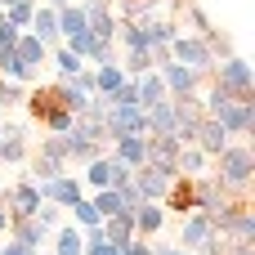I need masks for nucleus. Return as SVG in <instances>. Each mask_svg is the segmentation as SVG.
Masks as SVG:
<instances>
[{
  "instance_id": "7ed1b4c3",
  "label": "nucleus",
  "mask_w": 255,
  "mask_h": 255,
  "mask_svg": "<svg viewBox=\"0 0 255 255\" xmlns=\"http://www.w3.org/2000/svg\"><path fill=\"white\" fill-rule=\"evenodd\" d=\"M202 103H206V117H215V121L229 130V139H233V134H251V130H255V103H229L215 85L206 90Z\"/></svg>"
},
{
  "instance_id": "f704fd0d",
  "label": "nucleus",
  "mask_w": 255,
  "mask_h": 255,
  "mask_svg": "<svg viewBox=\"0 0 255 255\" xmlns=\"http://www.w3.org/2000/svg\"><path fill=\"white\" fill-rule=\"evenodd\" d=\"M85 179H90L94 188H112V157L103 152L99 161H90V166H85Z\"/></svg>"
},
{
  "instance_id": "49530a36",
  "label": "nucleus",
  "mask_w": 255,
  "mask_h": 255,
  "mask_svg": "<svg viewBox=\"0 0 255 255\" xmlns=\"http://www.w3.org/2000/svg\"><path fill=\"white\" fill-rule=\"evenodd\" d=\"M13 45H18V27L0 22V49H13Z\"/></svg>"
},
{
  "instance_id": "473e14b6",
  "label": "nucleus",
  "mask_w": 255,
  "mask_h": 255,
  "mask_svg": "<svg viewBox=\"0 0 255 255\" xmlns=\"http://www.w3.org/2000/svg\"><path fill=\"white\" fill-rule=\"evenodd\" d=\"M90 206L99 211V220H108V215H130V211L121 206V193H117V188H99V197H94Z\"/></svg>"
},
{
  "instance_id": "aec40b11",
  "label": "nucleus",
  "mask_w": 255,
  "mask_h": 255,
  "mask_svg": "<svg viewBox=\"0 0 255 255\" xmlns=\"http://www.w3.org/2000/svg\"><path fill=\"white\" fill-rule=\"evenodd\" d=\"M22 103H27V117H31V121H45L54 108H63V103L54 99V85H36V90H27Z\"/></svg>"
},
{
  "instance_id": "b1692460",
  "label": "nucleus",
  "mask_w": 255,
  "mask_h": 255,
  "mask_svg": "<svg viewBox=\"0 0 255 255\" xmlns=\"http://www.w3.org/2000/svg\"><path fill=\"white\" fill-rule=\"evenodd\" d=\"M161 224H166V211L157 202H143L134 211V238H152V233H161Z\"/></svg>"
},
{
  "instance_id": "5701e85b",
  "label": "nucleus",
  "mask_w": 255,
  "mask_h": 255,
  "mask_svg": "<svg viewBox=\"0 0 255 255\" xmlns=\"http://www.w3.org/2000/svg\"><path fill=\"white\" fill-rule=\"evenodd\" d=\"M36 40H45V45H54L58 40V13L49 9V4H36V13H31V27H27Z\"/></svg>"
},
{
  "instance_id": "4d7b16f0",
  "label": "nucleus",
  "mask_w": 255,
  "mask_h": 255,
  "mask_svg": "<svg viewBox=\"0 0 255 255\" xmlns=\"http://www.w3.org/2000/svg\"><path fill=\"white\" fill-rule=\"evenodd\" d=\"M0 22H4V9H0Z\"/></svg>"
},
{
  "instance_id": "4c0bfd02",
  "label": "nucleus",
  "mask_w": 255,
  "mask_h": 255,
  "mask_svg": "<svg viewBox=\"0 0 255 255\" xmlns=\"http://www.w3.org/2000/svg\"><path fill=\"white\" fill-rule=\"evenodd\" d=\"M121 72H126V76H143V72H157V67H152L148 49H130V54H126V63H121Z\"/></svg>"
},
{
  "instance_id": "864d4df0",
  "label": "nucleus",
  "mask_w": 255,
  "mask_h": 255,
  "mask_svg": "<svg viewBox=\"0 0 255 255\" xmlns=\"http://www.w3.org/2000/svg\"><path fill=\"white\" fill-rule=\"evenodd\" d=\"M121 9H134V4H148V0H117Z\"/></svg>"
},
{
  "instance_id": "a18cd8bd",
  "label": "nucleus",
  "mask_w": 255,
  "mask_h": 255,
  "mask_svg": "<svg viewBox=\"0 0 255 255\" xmlns=\"http://www.w3.org/2000/svg\"><path fill=\"white\" fill-rule=\"evenodd\" d=\"M121 255H152V247H148L143 238H130V242L121 247Z\"/></svg>"
},
{
  "instance_id": "cd10ccee",
  "label": "nucleus",
  "mask_w": 255,
  "mask_h": 255,
  "mask_svg": "<svg viewBox=\"0 0 255 255\" xmlns=\"http://www.w3.org/2000/svg\"><path fill=\"white\" fill-rule=\"evenodd\" d=\"M121 81H126V72H121V63H108V67H94V94H103V99H112Z\"/></svg>"
},
{
  "instance_id": "6e6552de",
  "label": "nucleus",
  "mask_w": 255,
  "mask_h": 255,
  "mask_svg": "<svg viewBox=\"0 0 255 255\" xmlns=\"http://www.w3.org/2000/svg\"><path fill=\"white\" fill-rule=\"evenodd\" d=\"M229 197H233V193H224V184H220L215 175H197V179H193V211H197V215L211 220Z\"/></svg>"
},
{
  "instance_id": "a878e982",
  "label": "nucleus",
  "mask_w": 255,
  "mask_h": 255,
  "mask_svg": "<svg viewBox=\"0 0 255 255\" xmlns=\"http://www.w3.org/2000/svg\"><path fill=\"white\" fill-rule=\"evenodd\" d=\"M139 81V108H152V103H166L170 94H166V81L157 76V72H143V76H134Z\"/></svg>"
},
{
  "instance_id": "423d86ee",
  "label": "nucleus",
  "mask_w": 255,
  "mask_h": 255,
  "mask_svg": "<svg viewBox=\"0 0 255 255\" xmlns=\"http://www.w3.org/2000/svg\"><path fill=\"white\" fill-rule=\"evenodd\" d=\"M103 130H108V143H117V139H130V134H143V139H148V126H143V108H112V103H108Z\"/></svg>"
},
{
  "instance_id": "a211bd4d",
  "label": "nucleus",
  "mask_w": 255,
  "mask_h": 255,
  "mask_svg": "<svg viewBox=\"0 0 255 255\" xmlns=\"http://www.w3.org/2000/svg\"><path fill=\"white\" fill-rule=\"evenodd\" d=\"M130 184L139 188V197H143V202H161V197H166V188H170V179H166V175H157V170H148V166H139V170L130 175Z\"/></svg>"
},
{
  "instance_id": "f3484780",
  "label": "nucleus",
  "mask_w": 255,
  "mask_h": 255,
  "mask_svg": "<svg viewBox=\"0 0 255 255\" xmlns=\"http://www.w3.org/2000/svg\"><path fill=\"white\" fill-rule=\"evenodd\" d=\"M54 99H58V103H63L72 117H81V112L90 108V99H94V94H90V90H81V85L67 76V81H54Z\"/></svg>"
},
{
  "instance_id": "37998d69",
  "label": "nucleus",
  "mask_w": 255,
  "mask_h": 255,
  "mask_svg": "<svg viewBox=\"0 0 255 255\" xmlns=\"http://www.w3.org/2000/svg\"><path fill=\"white\" fill-rule=\"evenodd\" d=\"M31 220H36V224H40V229H45V233H49V229H58V206H49V202H40V206H36V215H31Z\"/></svg>"
},
{
  "instance_id": "bb28decb",
  "label": "nucleus",
  "mask_w": 255,
  "mask_h": 255,
  "mask_svg": "<svg viewBox=\"0 0 255 255\" xmlns=\"http://www.w3.org/2000/svg\"><path fill=\"white\" fill-rule=\"evenodd\" d=\"M179 13H184V22H188V36H197V40H206L211 31H215V22L206 18V9L202 4H175Z\"/></svg>"
},
{
  "instance_id": "ddd939ff",
  "label": "nucleus",
  "mask_w": 255,
  "mask_h": 255,
  "mask_svg": "<svg viewBox=\"0 0 255 255\" xmlns=\"http://www.w3.org/2000/svg\"><path fill=\"white\" fill-rule=\"evenodd\" d=\"M206 238H215V229H211V220H206V215H197V211H193V215H184V220H179V242H175V247L193 255Z\"/></svg>"
},
{
  "instance_id": "f8f14e48",
  "label": "nucleus",
  "mask_w": 255,
  "mask_h": 255,
  "mask_svg": "<svg viewBox=\"0 0 255 255\" xmlns=\"http://www.w3.org/2000/svg\"><path fill=\"white\" fill-rule=\"evenodd\" d=\"M0 161H9V166L27 161V126H18V121L0 126Z\"/></svg>"
},
{
  "instance_id": "0eeeda50",
  "label": "nucleus",
  "mask_w": 255,
  "mask_h": 255,
  "mask_svg": "<svg viewBox=\"0 0 255 255\" xmlns=\"http://www.w3.org/2000/svg\"><path fill=\"white\" fill-rule=\"evenodd\" d=\"M157 76L166 81V94L170 99H179V94H197V85H206L211 81V72H193V67H184V63H166V67H157Z\"/></svg>"
},
{
  "instance_id": "4be33fe9",
  "label": "nucleus",
  "mask_w": 255,
  "mask_h": 255,
  "mask_svg": "<svg viewBox=\"0 0 255 255\" xmlns=\"http://www.w3.org/2000/svg\"><path fill=\"white\" fill-rule=\"evenodd\" d=\"M108 148H112L117 161H126L130 170H139V166H143V152H148V139H143V134H130V139H117V143H108Z\"/></svg>"
},
{
  "instance_id": "412c9836",
  "label": "nucleus",
  "mask_w": 255,
  "mask_h": 255,
  "mask_svg": "<svg viewBox=\"0 0 255 255\" xmlns=\"http://www.w3.org/2000/svg\"><path fill=\"white\" fill-rule=\"evenodd\" d=\"M143 126H148V139L152 134H175V108H170V99L143 108Z\"/></svg>"
},
{
  "instance_id": "6e6d98bb",
  "label": "nucleus",
  "mask_w": 255,
  "mask_h": 255,
  "mask_svg": "<svg viewBox=\"0 0 255 255\" xmlns=\"http://www.w3.org/2000/svg\"><path fill=\"white\" fill-rule=\"evenodd\" d=\"M4 197H9V188H4V184H0V206H4Z\"/></svg>"
},
{
  "instance_id": "72a5a7b5",
  "label": "nucleus",
  "mask_w": 255,
  "mask_h": 255,
  "mask_svg": "<svg viewBox=\"0 0 255 255\" xmlns=\"http://www.w3.org/2000/svg\"><path fill=\"white\" fill-rule=\"evenodd\" d=\"M117 40H121L126 49H148V31H143L139 22H121V18H117Z\"/></svg>"
},
{
  "instance_id": "c9c22d12",
  "label": "nucleus",
  "mask_w": 255,
  "mask_h": 255,
  "mask_svg": "<svg viewBox=\"0 0 255 255\" xmlns=\"http://www.w3.org/2000/svg\"><path fill=\"white\" fill-rule=\"evenodd\" d=\"M31 13H36V4H31V0H18V4L4 9V22L18 27V31H27V27H31Z\"/></svg>"
},
{
  "instance_id": "c756f323",
  "label": "nucleus",
  "mask_w": 255,
  "mask_h": 255,
  "mask_svg": "<svg viewBox=\"0 0 255 255\" xmlns=\"http://www.w3.org/2000/svg\"><path fill=\"white\" fill-rule=\"evenodd\" d=\"M143 31H148V49H152V45H170L179 36V22L175 18H152V22H143Z\"/></svg>"
},
{
  "instance_id": "f03ea898",
  "label": "nucleus",
  "mask_w": 255,
  "mask_h": 255,
  "mask_svg": "<svg viewBox=\"0 0 255 255\" xmlns=\"http://www.w3.org/2000/svg\"><path fill=\"white\" fill-rule=\"evenodd\" d=\"M251 170H255V157L247 143H229L220 157H215V179L224 184V193H233V197H247V188H251Z\"/></svg>"
},
{
  "instance_id": "8fccbe9b",
  "label": "nucleus",
  "mask_w": 255,
  "mask_h": 255,
  "mask_svg": "<svg viewBox=\"0 0 255 255\" xmlns=\"http://www.w3.org/2000/svg\"><path fill=\"white\" fill-rule=\"evenodd\" d=\"M152 255H188V251H179V247H152Z\"/></svg>"
},
{
  "instance_id": "1a4fd4ad",
  "label": "nucleus",
  "mask_w": 255,
  "mask_h": 255,
  "mask_svg": "<svg viewBox=\"0 0 255 255\" xmlns=\"http://www.w3.org/2000/svg\"><path fill=\"white\" fill-rule=\"evenodd\" d=\"M4 206H9V220H31V215H36V206H40V184H31V179L9 184Z\"/></svg>"
},
{
  "instance_id": "f257e3e1",
  "label": "nucleus",
  "mask_w": 255,
  "mask_h": 255,
  "mask_svg": "<svg viewBox=\"0 0 255 255\" xmlns=\"http://www.w3.org/2000/svg\"><path fill=\"white\" fill-rule=\"evenodd\" d=\"M206 85H215L229 103H255V76H251V63H247L242 54H233V58H215Z\"/></svg>"
},
{
  "instance_id": "9b49d317",
  "label": "nucleus",
  "mask_w": 255,
  "mask_h": 255,
  "mask_svg": "<svg viewBox=\"0 0 255 255\" xmlns=\"http://www.w3.org/2000/svg\"><path fill=\"white\" fill-rule=\"evenodd\" d=\"M81 197H85V188L76 175H58V179L40 184V202H49V206H76Z\"/></svg>"
},
{
  "instance_id": "3c124183",
  "label": "nucleus",
  "mask_w": 255,
  "mask_h": 255,
  "mask_svg": "<svg viewBox=\"0 0 255 255\" xmlns=\"http://www.w3.org/2000/svg\"><path fill=\"white\" fill-rule=\"evenodd\" d=\"M4 233H9V211L0 206V238H4Z\"/></svg>"
},
{
  "instance_id": "9d476101",
  "label": "nucleus",
  "mask_w": 255,
  "mask_h": 255,
  "mask_svg": "<svg viewBox=\"0 0 255 255\" xmlns=\"http://www.w3.org/2000/svg\"><path fill=\"white\" fill-rule=\"evenodd\" d=\"M81 13H85L90 36H99V40H112V45H117V13H112V4H108V0H85V4H81Z\"/></svg>"
},
{
  "instance_id": "dca6fc26",
  "label": "nucleus",
  "mask_w": 255,
  "mask_h": 255,
  "mask_svg": "<svg viewBox=\"0 0 255 255\" xmlns=\"http://www.w3.org/2000/svg\"><path fill=\"white\" fill-rule=\"evenodd\" d=\"M161 202H166L161 211H170V215H179V220H184V215H193V179H184V175H179V179H170V188H166V197H161Z\"/></svg>"
},
{
  "instance_id": "5fc2aeb1",
  "label": "nucleus",
  "mask_w": 255,
  "mask_h": 255,
  "mask_svg": "<svg viewBox=\"0 0 255 255\" xmlns=\"http://www.w3.org/2000/svg\"><path fill=\"white\" fill-rule=\"evenodd\" d=\"M170 4H202V0H170Z\"/></svg>"
},
{
  "instance_id": "09e8293b",
  "label": "nucleus",
  "mask_w": 255,
  "mask_h": 255,
  "mask_svg": "<svg viewBox=\"0 0 255 255\" xmlns=\"http://www.w3.org/2000/svg\"><path fill=\"white\" fill-rule=\"evenodd\" d=\"M0 255H40V251H27V247H18V242H0Z\"/></svg>"
},
{
  "instance_id": "20e7f679",
  "label": "nucleus",
  "mask_w": 255,
  "mask_h": 255,
  "mask_svg": "<svg viewBox=\"0 0 255 255\" xmlns=\"http://www.w3.org/2000/svg\"><path fill=\"white\" fill-rule=\"evenodd\" d=\"M143 166L166 175V179H179V143H175V134H152L148 152H143Z\"/></svg>"
},
{
  "instance_id": "7c9ffc66",
  "label": "nucleus",
  "mask_w": 255,
  "mask_h": 255,
  "mask_svg": "<svg viewBox=\"0 0 255 255\" xmlns=\"http://www.w3.org/2000/svg\"><path fill=\"white\" fill-rule=\"evenodd\" d=\"M206 152L202 148H179V175L184 179H197V175H206Z\"/></svg>"
},
{
  "instance_id": "4468645a",
  "label": "nucleus",
  "mask_w": 255,
  "mask_h": 255,
  "mask_svg": "<svg viewBox=\"0 0 255 255\" xmlns=\"http://www.w3.org/2000/svg\"><path fill=\"white\" fill-rule=\"evenodd\" d=\"M193 148H202L206 157H220V152L229 148V130H224L215 117H206V121L197 126V139H193Z\"/></svg>"
},
{
  "instance_id": "39448f33",
  "label": "nucleus",
  "mask_w": 255,
  "mask_h": 255,
  "mask_svg": "<svg viewBox=\"0 0 255 255\" xmlns=\"http://www.w3.org/2000/svg\"><path fill=\"white\" fill-rule=\"evenodd\" d=\"M170 58L184 63V67H193V72H211V67H215V54L206 49V40H197V36H188V31H179V36L170 40Z\"/></svg>"
},
{
  "instance_id": "58836bf2",
  "label": "nucleus",
  "mask_w": 255,
  "mask_h": 255,
  "mask_svg": "<svg viewBox=\"0 0 255 255\" xmlns=\"http://www.w3.org/2000/svg\"><path fill=\"white\" fill-rule=\"evenodd\" d=\"M40 157H54V161H63V166H72L67 161V143H63V134H40V148H36Z\"/></svg>"
},
{
  "instance_id": "603ef678",
  "label": "nucleus",
  "mask_w": 255,
  "mask_h": 255,
  "mask_svg": "<svg viewBox=\"0 0 255 255\" xmlns=\"http://www.w3.org/2000/svg\"><path fill=\"white\" fill-rule=\"evenodd\" d=\"M67 4H76V0H49V9L58 13V9H67Z\"/></svg>"
},
{
  "instance_id": "2f4dec72",
  "label": "nucleus",
  "mask_w": 255,
  "mask_h": 255,
  "mask_svg": "<svg viewBox=\"0 0 255 255\" xmlns=\"http://www.w3.org/2000/svg\"><path fill=\"white\" fill-rule=\"evenodd\" d=\"M76 31H85V13H81V4L58 9V40H67V36H76Z\"/></svg>"
},
{
  "instance_id": "ea45409f",
  "label": "nucleus",
  "mask_w": 255,
  "mask_h": 255,
  "mask_svg": "<svg viewBox=\"0 0 255 255\" xmlns=\"http://www.w3.org/2000/svg\"><path fill=\"white\" fill-rule=\"evenodd\" d=\"M27 99V85L22 81H9V76H0V108H18Z\"/></svg>"
},
{
  "instance_id": "393cba45",
  "label": "nucleus",
  "mask_w": 255,
  "mask_h": 255,
  "mask_svg": "<svg viewBox=\"0 0 255 255\" xmlns=\"http://www.w3.org/2000/svg\"><path fill=\"white\" fill-rule=\"evenodd\" d=\"M99 233H103V242L126 247V242L134 238V215H108V220L99 224Z\"/></svg>"
},
{
  "instance_id": "c85d7f7f",
  "label": "nucleus",
  "mask_w": 255,
  "mask_h": 255,
  "mask_svg": "<svg viewBox=\"0 0 255 255\" xmlns=\"http://www.w3.org/2000/svg\"><path fill=\"white\" fill-rule=\"evenodd\" d=\"M81 247H85V233L76 224H63L54 233V255H81Z\"/></svg>"
},
{
  "instance_id": "a19ab883",
  "label": "nucleus",
  "mask_w": 255,
  "mask_h": 255,
  "mask_svg": "<svg viewBox=\"0 0 255 255\" xmlns=\"http://www.w3.org/2000/svg\"><path fill=\"white\" fill-rule=\"evenodd\" d=\"M54 63H58V72H63V81H67V76H76V72L85 67V63H81V58H76V54L67 49V45H58V49H54Z\"/></svg>"
},
{
  "instance_id": "de8ad7c7",
  "label": "nucleus",
  "mask_w": 255,
  "mask_h": 255,
  "mask_svg": "<svg viewBox=\"0 0 255 255\" xmlns=\"http://www.w3.org/2000/svg\"><path fill=\"white\" fill-rule=\"evenodd\" d=\"M224 255H255V247H251V242H229Z\"/></svg>"
},
{
  "instance_id": "c03bdc74",
  "label": "nucleus",
  "mask_w": 255,
  "mask_h": 255,
  "mask_svg": "<svg viewBox=\"0 0 255 255\" xmlns=\"http://www.w3.org/2000/svg\"><path fill=\"white\" fill-rule=\"evenodd\" d=\"M108 157H112V152H108ZM130 175H134V170H130L126 161H117V157H112V188H121V184H130Z\"/></svg>"
},
{
  "instance_id": "2eb2a0df",
  "label": "nucleus",
  "mask_w": 255,
  "mask_h": 255,
  "mask_svg": "<svg viewBox=\"0 0 255 255\" xmlns=\"http://www.w3.org/2000/svg\"><path fill=\"white\" fill-rule=\"evenodd\" d=\"M13 54H18V63H22V67L36 76V67L49 58V45H45V40H36L31 31H18V45H13Z\"/></svg>"
},
{
  "instance_id": "e433bc0d",
  "label": "nucleus",
  "mask_w": 255,
  "mask_h": 255,
  "mask_svg": "<svg viewBox=\"0 0 255 255\" xmlns=\"http://www.w3.org/2000/svg\"><path fill=\"white\" fill-rule=\"evenodd\" d=\"M108 103H112V108H139V81H134V76H126Z\"/></svg>"
},
{
  "instance_id": "6ab92c4d",
  "label": "nucleus",
  "mask_w": 255,
  "mask_h": 255,
  "mask_svg": "<svg viewBox=\"0 0 255 255\" xmlns=\"http://www.w3.org/2000/svg\"><path fill=\"white\" fill-rule=\"evenodd\" d=\"M9 242H18V247H27V251H40V247L49 242V233H45L36 220H9Z\"/></svg>"
},
{
  "instance_id": "79ce46f5",
  "label": "nucleus",
  "mask_w": 255,
  "mask_h": 255,
  "mask_svg": "<svg viewBox=\"0 0 255 255\" xmlns=\"http://www.w3.org/2000/svg\"><path fill=\"white\" fill-rule=\"evenodd\" d=\"M72 211H76V229H81V233H90V229H99V224H103V220H99V211H94V206H90L85 197H81V202H76Z\"/></svg>"
}]
</instances>
